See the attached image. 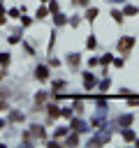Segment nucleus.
<instances>
[{
    "mask_svg": "<svg viewBox=\"0 0 139 148\" xmlns=\"http://www.w3.org/2000/svg\"><path fill=\"white\" fill-rule=\"evenodd\" d=\"M127 46H132V39H123L120 42V49H127Z\"/></svg>",
    "mask_w": 139,
    "mask_h": 148,
    "instance_id": "1",
    "label": "nucleus"
}]
</instances>
